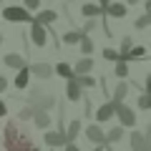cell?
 I'll use <instances>...</instances> for the list:
<instances>
[{
    "label": "cell",
    "mask_w": 151,
    "mask_h": 151,
    "mask_svg": "<svg viewBox=\"0 0 151 151\" xmlns=\"http://www.w3.org/2000/svg\"><path fill=\"white\" fill-rule=\"evenodd\" d=\"M0 144L5 146V151H40L33 144V136L23 129L20 121H8L0 134Z\"/></svg>",
    "instance_id": "cell-1"
},
{
    "label": "cell",
    "mask_w": 151,
    "mask_h": 151,
    "mask_svg": "<svg viewBox=\"0 0 151 151\" xmlns=\"http://www.w3.org/2000/svg\"><path fill=\"white\" fill-rule=\"evenodd\" d=\"M28 106H33L35 111H48L55 106V96L53 91H45V88L40 86H30V91H28Z\"/></svg>",
    "instance_id": "cell-2"
},
{
    "label": "cell",
    "mask_w": 151,
    "mask_h": 151,
    "mask_svg": "<svg viewBox=\"0 0 151 151\" xmlns=\"http://www.w3.org/2000/svg\"><path fill=\"white\" fill-rule=\"evenodd\" d=\"M3 20H8V23H28V25H30L33 15H30V10H25L23 5H8V8H3Z\"/></svg>",
    "instance_id": "cell-3"
},
{
    "label": "cell",
    "mask_w": 151,
    "mask_h": 151,
    "mask_svg": "<svg viewBox=\"0 0 151 151\" xmlns=\"http://www.w3.org/2000/svg\"><path fill=\"white\" fill-rule=\"evenodd\" d=\"M113 116H119L121 129H134L136 126V113H134V108H129L126 103H116V113H113Z\"/></svg>",
    "instance_id": "cell-4"
},
{
    "label": "cell",
    "mask_w": 151,
    "mask_h": 151,
    "mask_svg": "<svg viewBox=\"0 0 151 151\" xmlns=\"http://www.w3.org/2000/svg\"><path fill=\"white\" fill-rule=\"evenodd\" d=\"M30 40H33V45H38V48H45V43H48V28L33 20L30 23Z\"/></svg>",
    "instance_id": "cell-5"
},
{
    "label": "cell",
    "mask_w": 151,
    "mask_h": 151,
    "mask_svg": "<svg viewBox=\"0 0 151 151\" xmlns=\"http://www.w3.org/2000/svg\"><path fill=\"white\" fill-rule=\"evenodd\" d=\"M86 139H88V144H96V146H106V136H103V131H101V126L98 124H91V126H86Z\"/></svg>",
    "instance_id": "cell-6"
},
{
    "label": "cell",
    "mask_w": 151,
    "mask_h": 151,
    "mask_svg": "<svg viewBox=\"0 0 151 151\" xmlns=\"http://www.w3.org/2000/svg\"><path fill=\"white\" fill-rule=\"evenodd\" d=\"M129 149H136V151H149V139H146L144 131H136L131 129V136H129Z\"/></svg>",
    "instance_id": "cell-7"
},
{
    "label": "cell",
    "mask_w": 151,
    "mask_h": 151,
    "mask_svg": "<svg viewBox=\"0 0 151 151\" xmlns=\"http://www.w3.org/2000/svg\"><path fill=\"white\" fill-rule=\"evenodd\" d=\"M28 70H30V76L40 78V81H48L50 76H53V65H50V63H30Z\"/></svg>",
    "instance_id": "cell-8"
},
{
    "label": "cell",
    "mask_w": 151,
    "mask_h": 151,
    "mask_svg": "<svg viewBox=\"0 0 151 151\" xmlns=\"http://www.w3.org/2000/svg\"><path fill=\"white\" fill-rule=\"evenodd\" d=\"M43 141H45V146H48V149H58V146H65V144H68L63 131H45Z\"/></svg>",
    "instance_id": "cell-9"
},
{
    "label": "cell",
    "mask_w": 151,
    "mask_h": 151,
    "mask_svg": "<svg viewBox=\"0 0 151 151\" xmlns=\"http://www.w3.org/2000/svg\"><path fill=\"white\" fill-rule=\"evenodd\" d=\"M106 15H111V18H116V20H121V18L129 15V5H126V3H108V8L103 10V18H106Z\"/></svg>",
    "instance_id": "cell-10"
},
{
    "label": "cell",
    "mask_w": 151,
    "mask_h": 151,
    "mask_svg": "<svg viewBox=\"0 0 151 151\" xmlns=\"http://www.w3.org/2000/svg\"><path fill=\"white\" fill-rule=\"evenodd\" d=\"M113 113H116V103H113V101H106V103L96 111V121H98V124H106V121L113 119Z\"/></svg>",
    "instance_id": "cell-11"
},
{
    "label": "cell",
    "mask_w": 151,
    "mask_h": 151,
    "mask_svg": "<svg viewBox=\"0 0 151 151\" xmlns=\"http://www.w3.org/2000/svg\"><path fill=\"white\" fill-rule=\"evenodd\" d=\"M73 73H76V76H88V73H93V60H91V55H83V58L76 60Z\"/></svg>",
    "instance_id": "cell-12"
},
{
    "label": "cell",
    "mask_w": 151,
    "mask_h": 151,
    "mask_svg": "<svg viewBox=\"0 0 151 151\" xmlns=\"http://www.w3.org/2000/svg\"><path fill=\"white\" fill-rule=\"evenodd\" d=\"M33 20L48 28V25H53V23L58 20V13H55V10H50V8H48V10H40L38 15H33Z\"/></svg>",
    "instance_id": "cell-13"
},
{
    "label": "cell",
    "mask_w": 151,
    "mask_h": 151,
    "mask_svg": "<svg viewBox=\"0 0 151 151\" xmlns=\"http://www.w3.org/2000/svg\"><path fill=\"white\" fill-rule=\"evenodd\" d=\"M81 131H83L81 121H78V119H73V121H70V124H68V126L63 129V134H65V141H68V144H70V141H76Z\"/></svg>",
    "instance_id": "cell-14"
},
{
    "label": "cell",
    "mask_w": 151,
    "mask_h": 151,
    "mask_svg": "<svg viewBox=\"0 0 151 151\" xmlns=\"http://www.w3.org/2000/svg\"><path fill=\"white\" fill-rule=\"evenodd\" d=\"M81 15H86L88 20H96V18H103V10L96 5V3H83L81 5Z\"/></svg>",
    "instance_id": "cell-15"
},
{
    "label": "cell",
    "mask_w": 151,
    "mask_h": 151,
    "mask_svg": "<svg viewBox=\"0 0 151 151\" xmlns=\"http://www.w3.org/2000/svg\"><path fill=\"white\" fill-rule=\"evenodd\" d=\"M3 63H5L8 68H13V70H20L23 65H28L25 58H23V55H18V53H8V55H3Z\"/></svg>",
    "instance_id": "cell-16"
},
{
    "label": "cell",
    "mask_w": 151,
    "mask_h": 151,
    "mask_svg": "<svg viewBox=\"0 0 151 151\" xmlns=\"http://www.w3.org/2000/svg\"><path fill=\"white\" fill-rule=\"evenodd\" d=\"M81 91H83V88L76 83V78H70V81L65 83V98H68L70 103H73V101H81Z\"/></svg>",
    "instance_id": "cell-17"
},
{
    "label": "cell",
    "mask_w": 151,
    "mask_h": 151,
    "mask_svg": "<svg viewBox=\"0 0 151 151\" xmlns=\"http://www.w3.org/2000/svg\"><path fill=\"white\" fill-rule=\"evenodd\" d=\"M28 86H30V70H28V65H23L15 76V88L18 91H25Z\"/></svg>",
    "instance_id": "cell-18"
},
{
    "label": "cell",
    "mask_w": 151,
    "mask_h": 151,
    "mask_svg": "<svg viewBox=\"0 0 151 151\" xmlns=\"http://www.w3.org/2000/svg\"><path fill=\"white\" fill-rule=\"evenodd\" d=\"M53 76H60V78H65V81L76 78V73H73V68H70V63H65V60H60L58 65H53Z\"/></svg>",
    "instance_id": "cell-19"
},
{
    "label": "cell",
    "mask_w": 151,
    "mask_h": 151,
    "mask_svg": "<svg viewBox=\"0 0 151 151\" xmlns=\"http://www.w3.org/2000/svg\"><path fill=\"white\" fill-rule=\"evenodd\" d=\"M129 91H131L129 83H126V81H119V83H116V88H113V98H111V101H113V103H124V98L129 96Z\"/></svg>",
    "instance_id": "cell-20"
},
{
    "label": "cell",
    "mask_w": 151,
    "mask_h": 151,
    "mask_svg": "<svg viewBox=\"0 0 151 151\" xmlns=\"http://www.w3.org/2000/svg\"><path fill=\"white\" fill-rule=\"evenodd\" d=\"M33 121H35L38 129H43V131H48V129H50V113H48V111H35Z\"/></svg>",
    "instance_id": "cell-21"
},
{
    "label": "cell",
    "mask_w": 151,
    "mask_h": 151,
    "mask_svg": "<svg viewBox=\"0 0 151 151\" xmlns=\"http://www.w3.org/2000/svg\"><path fill=\"white\" fill-rule=\"evenodd\" d=\"M103 136H106V144H116V141L124 139V129H121V126H113V129L108 131V134H103Z\"/></svg>",
    "instance_id": "cell-22"
},
{
    "label": "cell",
    "mask_w": 151,
    "mask_h": 151,
    "mask_svg": "<svg viewBox=\"0 0 151 151\" xmlns=\"http://www.w3.org/2000/svg\"><path fill=\"white\" fill-rule=\"evenodd\" d=\"M81 35H83L81 30H68V33H63V38H60V40H63L65 45H76L78 40H81Z\"/></svg>",
    "instance_id": "cell-23"
},
{
    "label": "cell",
    "mask_w": 151,
    "mask_h": 151,
    "mask_svg": "<svg viewBox=\"0 0 151 151\" xmlns=\"http://www.w3.org/2000/svg\"><path fill=\"white\" fill-rule=\"evenodd\" d=\"M78 43H81V53H83V55H91L93 48H96V45H93V40H91V35H81V40H78Z\"/></svg>",
    "instance_id": "cell-24"
},
{
    "label": "cell",
    "mask_w": 151,
    "mask_h": 151,
    "mask_svg": "<svg viewBox=\"0 0 151 151\" xmlns=\"http://www.w3.org/2000/svg\"><path fill=\"white\" fill-rule=\"evenodd\" d=\"M146 58V48L144 45H134V48L129 50V63L131 60H144Z\"/></svg>",
    "instance_id": "cell-25"
},
{
    "label": "cell",
    "mask_w": 151,
    "mask_h": 151,
    "mask_svg": "<svg viewBox=\"0 0 151 151\" xmlns=\"http://www.w3.org/2000/svg\"><path fill=\"white\" fill-rule=\"evenodd\" d=\"M151 25V13H144V15H139L134 20V28L136 30H144V28H149Z\"/></svg>",
    "instance_id": "cell-26"
},
{
    "label": "cell",
    "mask_w": 151,
    "mask_h": 151,
    "mask_svg": "<svg viewBox=\"0 0 151 151\" xmlns=\"http://www.w3.org/2000/svg\"><path fill=\"white\" fill-rule=\"evenodd\" d=\"M76 83H78L81 88H93V86H96V78H93L91 73H88V76H76Z\"/></svg>",
    "instance_id": "cell-27"
},
{
    "label": "cell",
    "mask_w": 151,
    "mask_h": 151,
    "mask_svg": "<svg viewBox=\"0 0 151 151\" xmlns=\"http://www.w3.org/2000/svg\"><path fill=\"white\" fill-rule=\"evenodd\" d=\"M113 76H119L121 81H124L126 76H129V63H121V60H116V68H113Z\"/></svg>",
    "instance_id": "cell-28"
},
{
    "label": "cell",
    "mask_w": 151,
    "mask_h": 151,
    "mask_svg": "<svg viewBox=\"0 0 151 151\" xmlns=\"http://www.w3.org/2000/svg\"><path fill=\"white\" fill-rule=\"evenodd\" d=\"M33 116H35V108H33V106H25V108H20V113H18V121L23 124V121H30Z\"/></svg>",
    "instance_id": "cell-29"
},
{
    "label": "cell",
    "mask_w": 151,
    "mask_h": 151,
    "mask_svg": "<svg viewBox=\"0 0 151 151\" xmlns=\"http://www.w3.org/2000/svg\"><path fill=\"white\" fill-rule=\"evenodd\" d=\"M139 108H144V111H149V108H151V93L149 91H144L139 96Z\"/></svg>",
    "instance_id": "cell-30"
},
{
    "label": "cell",
    "mask_w": 151,
    "mask_h": 151,
    "mask_svg": "<svg viewBox=\"0 0 151 151\" xmlns=\"http://www.w3.org/2000/svg\"><path fill=\"white\" fill-rule=\"evenodd\" d=\"M103 60H111V63H116V60H119V50H113V48H103Z\"/></svg>",
    "instance_id": "cell-31"
},
{
    "label": "cell",
    "mask_w": 151,
    "mask_h": 151,
    "mask_svg": "<svg viewBox=\"0 0 151 151\" xmlns=\"http://www.w3.org/2000/svg\"><path fill=\"white\" fill-rule=\"evenodd\" d=\"M131 48H134V40H131V35H126L124 43H121V50H119V53H129Z\"/></svg>",
    "instance_id": "cell-32"
},
{
    "label": "cell",
    "mask_w": 151,
    "mask_h": 151,
    "mask_svg": "<svg viewBox=\"0 0 151 151\" xmlns=\"http://www.w3.org/2000/svg\"><path fill=\"white\" fill-rule=\"evenodd\" d=\"M23 8L25 10H38L40 8V0H23Z\"/></svg>",
    "instance_id": "cell-33"
},
{
    "label": "cell",
    "mask_w": 151,
    "mask_h": 151,
    "mask_svg": "<svg viewBox=\"0 0 151 151\" xmlns=\"http://www.w3.org/2000/svg\"><path fill=\"white\" fill-rule=\"evenodd\" d=\"M93 28H96V23H93V20H88V23H86V25H83V28H81V33H83V35H88V33H91V30H93Z\"/></svg>",
    "instance_id": "cell-34"
},
{
    "label": "cell",
    "mask_w": 151,
    "mask_h": 151,
    "mask_svg": "<svg viewBox=\"0 0 151 151\" xmlns=\"http://www.w3.org/2000/svg\"><path fill=\"white\" fill-rule=\"evenodd\" d=\"M5 91H8V78L0 76V93H5Z\"/></svg>",
    "instance_id": "cell-35"
},
{
    "label": "cell",
    "mask_w": 151,
    "mask_h": 151,
    "mask_svg": "<svg viewBox=\"0 0 151 151\" xmlns=\"http://www.w3.org/2000/svg\"><path fill=\"white\" fill-rule=\"evenodd\" d=\"M63 151H81V149L76 146V141H70V144H65V146H63Z\"/></svg>",
    "instance_id": "cell-36"
},
{
    "label": "cell",
    "mask_w": 151,
    "mask_h": 151,
    "mask_svg": "<svg viewBox=\"0 0 151 151\" xmlns=\"http://www.w3.org/2000/svg\"><path fill=\"white\" fill-rule=\"evenodd\" d=\"M3 116H8V106H5V101L0 98V119H3Z\"/></svg>",
    "instance_id": "cell-37"
},
{
    "label": "cell",
    "mask_w": 151,
    "mask_h": 151,
    "mask_svg": "<svg viewBox=\"0 0 151 151\" xmlns=\"http://www.w3.org/2000/svg\"><path fill=\"white\" fill-rule=\"evenodd\" d=\"M108 3H111V0H98L96 5H98V8H101V10H106V8H108Z\"/></svg>",
    "instance_id": "cell-38"
},
{
    "label": "cell",
    "mask_w": 151,
    "mask_h": 151,
    "mask_svg": "<svg viewBox=\"0 0 151 151\" xmlns=\"http://www.w3.org/2000/svg\"><path fill=\"white\" fill-rule=\"evenodd\" d=\"M136 3H141V0H126V5H136Z\"/></svg>",
    "instance_id": "cell-39"
},
{
    "label": "cell",
    "mask_w": 151,
    "mask_h": 151,
    "mask_svg": "<svg viewBox=\"0 0 151 151\" xmlns=\"http://www.w3.org/2000/svg\"><path fill=\"white\" fill-rule=\"evenodd\" d=\"M91 151H103V146H96V149H91Z\"/></svg>",
    "instance_id": "cell-40"
},
{
    "label": "cell",
    "mask_w": 151,
    "mask_h": 151,
    "mask_svg": "<svg viewBox=\"0 0 151 151\" xmlns=\"http://www.w3.org/2000/svg\"><path fill=\"white\" fill-rule=\"evenodd\" d=\"M0 45H3V33H0Z\"/></svg>",
    "instance_id": "cell-41"
},
{
    "label": "cell",
    "mask_w": 151,
    "mask_h": 151,
    "mask_svg": "<svg viewBox=\"0 0 151 151\" xmlns=\"http://www.w3.org/2000/svg\"><path fill=\"white\" fill-rule=\"evenodd\" d=\"M129 151H136V149H129Z\"/></svg>",
    "instance_id": "cell-42"
}]
</instances>
